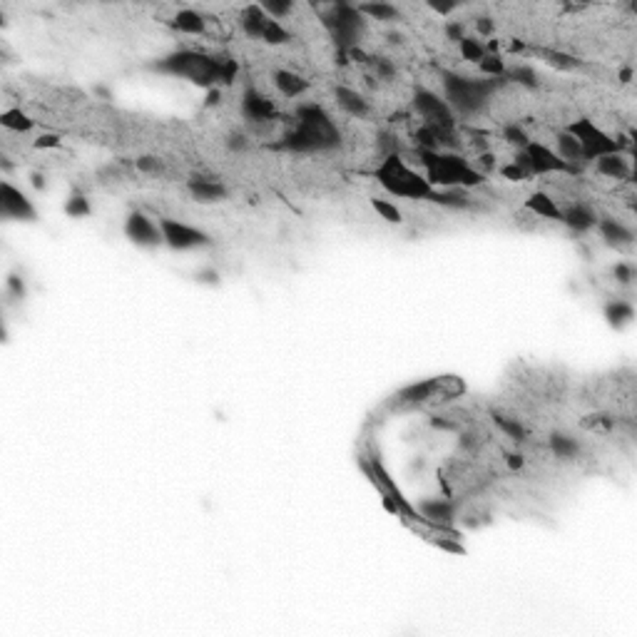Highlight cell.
Instances as JSON below:
<instances>
[{"label": "cell", "mask_w": 637, "mask_h": 637, "mask_svg": "<svg viewBox=\"0 0 637 637\" xmlns=\"http://www.w3.org/2000/svg\"><path fill=\"white\" fill-rule=\"evenodd\" d=\"M152 70L160 75H172V78H184L199 87H217L219 83H232L237 75V63L229 58H212L207 52L195 50H175L164 58L152 63Z\"/></svg>", "instance_id": "6da1fadb"}, {"label": "cell", "mask_w": 637, "mask_h": 637, "mask_svg": "<svg viewBox=\"0 0 637 637\" xmlns=\"http://www.w3.org/2000/svg\"><path fill=\"white\" fill-rule=\"evenodd\" d=\"M341 142L336 125L329 112L316 102L296 107V127L284 135L281 147L292 152H326L336 150Z\"/></svg>", "instance_id": "7a4b0ae2"}, {"label": "cell", "mask_w": 637, "mask_h": 637, "mask_svg": "<svg viewBox=\"0 0 637 637\" xmlns=\"http://www.w3.org/2000/svg\"><path fill=\"white\" fill-rule=\"evenodd\" d=\"M421 164L426 169V180L433 189H451V187H475L483 182V172L471 167L463 157L453 152H429L418 150Z\"/></svg>", "instance_id": "3957f363"}, {"label": "cell", "mask_w": 637, "mask_h": 637, "mask_svg": "<svg viewBox=\"0 0 637 637\" xmlns=\"http://www.w3.org/2000/svg\"><path fill=\"white\" fill-rule=\"evenodd\" d=\"M501 87V80H475L458 75V72H443V92H446V102L453 110V115H478L493 98V92Z\"/></svg>", "instance_id": "277c9868"}, {"label": "cell", "mask_w": 637, "mask_h": 637, "mask_svg": "<svg viewBox=\"0 0 637 637\" xmlns=\"http://www.w3.org/2000/svg\"><path fill=\"white\" fill-rule=\"evenodd\" d=\"M376 180L389 195L406 197V199H429L433 192L426 175H418L416 169H411L398 152H391L381 160L376 169Z\"/></svg>", "instance_id": "5b68a950"}, {"label": "cell", "mask_w": 637, "mask_h": 637, "mask_svg": "<svg viewBox=\"0 0 637 637\" xmlns=\"http://www.w3.org/2000/svg\"><path fill=\"white\" fill-rule=\"evenodd\" d=\"M324 28L332 33L338 50H349V47L358 45V40L366 30V20L358 13L356 6L338 3V6L329 8V13L324 15Z\"/></svg>", "instance_id": "8992f818"}, {"label": "cell", "mask_w": 637, "mask_h": 637, "mask_svg": "<svg viewBox=\"0 0 637 637\" xmlns=\"http://www.w3.org/2000/svg\"><path fill=\"white\" fill-rule=\"evenodd\" d=\"M575 140H578L580 150H583V157L587 160H598L603 155H612V152H620L615 137L607 135L605 130H600L598 125L590 122L587 118H580L575 122L568 125V130Z\"/></svg>", "instance_id": "52a82bcc"}, {"label": "cell", "mask_w": 637, "mask_h": 637, "mask_svg": "<svg viewBox=\"0 0 637 637\" xmlns=\"http://www.w3.org/2000/svg\"><path fill=\"white\" fill-rule=\"evenodd\" d=\"M515 164H518L528 177L530 175H553V172L578 175V169L570 167L568 162H563L553 150H548L546 144H540V142H530L526 150H518Z\"/></svg>", "instance_id": "ba28073f"}, {"label": "cell", "mask_w": 637, "mask_h": 637, "mask_svg": "<svg viewBox=\"0 0 637 637\" xmlns=\"http://www.w3.org/2000/svg\"><path fill=\"white\" fill-rule=\"evenodd\" d=\"M413 110L423 118V122L429 127H436V130L451 132L455 125V115L449 107V102L443 98H438L436 92L426 90V87H418L413 92Z\"/></svg>", "instance_id": "9c48e42d"}, {"label": "cell", "mask_w": 637, "mask_h": 637, "mask_svg": "<svg viewBox=\"0 0 637 637\" xmlns=\"http://www.w3.org/2000/svg\"><path fill=\"white\" fill-rule=\"evenodd\" d=\"M160 229H162L164 244H167L169 249H175V252H187V249H199V247H209V244H212V239H209L204 232L189 227L184 222L162 217V219H160Z\"/></svg>", "instance_id": "30bf717a"}, {"label": "cell", "mask_w": 637, "mask_h": 637, "mask_svg": "<svg viewBox=\"0 0 637 637\" xmlns=\"http://www.w3.org/2000/svg\"><path fill=\"white\" fill-rule=\"evenodd\" d=\"M125 235H127V239H130L132 244H137V247H142V249H155V247H160V244H164L160 224H155L144 212H132V215L127 217V222H125Z\"/></svg>", "instance_id": "8fae6325"}, {"label": "cell", "mask_w": 637, "mask_h": 637, "mask_svg": "<svg viewBox=\"0 0 637 637\" xmlns=\"http://www.w3.org/2000/svg\"><path fill=\"white\" fill-rule=\"evenodd\" d=\"M0 215L6 217V219H18V222H33L38 217L30 199L20 189H15L10 182L0 184Z\"/></svg>", "instance_id": "7c38bea8"}, {"label": "cell", "mask_w": 637, "mask_h": 637, "mask_svg": "<svg viewBox=\"0 0 637 637\" xmlns=\"http://www.w3.org/2000/svg\"><path fill=\"white\" fill-rule=\"evenodd\" d=\"M241 115L249 122H264L274 118V105L257 87H247L241 95Z\"/></svg>", "instance_id": "4fadbf2b"}, {"label": "cell", "mask_w": 637, "mask_h": 637, "mask_svg": "<svg viewBox=\"0 0 637 637\" xmlns=\"http://www.w3.org/2000/svg\"><path fill=\"white\" fill-rule=\"evenodd\" d=\"M595 227H598L605 244H610V247H627L635 239V232L630 227H625L620 219H612V217H598Z\"/></svg>", "instance_id": "5bb4252c"}, {"label": "cell", "mask_w": 637, "mask_h": 637, "mask_svg": "<svg viewBox=\"0 0 637 637\" xmlns=\"http://www.w3.org/2000/svg\"><path fill=\"white\" fill-rule=\"evenodd\" d=\"M560 222L568 224L572 232H587L598 224V215L587 204H570V207L560 209Z\"/></svg>", "instance_id": "9a60e30c"}, {"label": "cell", "mask_w": 637, "mask_h": 637, "mask_svg": "<svg viewBox=\"0 0 637 637\" xmlns=\"http://www.w3.org/2000/svg\"><path fill=\"white\" fill-rule=\"evenodd\" d=\"M189 195L195 197L202 204H212V202H222L227 197V187L215 180H204V177H192L187 182Z\"/></svg>", "instance_id": "2e32d148"}, {"label": "cell", "mask_w": 637, "mask_h": 637, "mask_svg": "<svg viewBox=\"0 0 637 637\" xmlns=\"http://www.w3.org/2000/svg\"><path fill=\"white\" fill-rule=\"evenodd\" d=\"M443 378H429V381H421V384H411L398 393V401L409 403V406H418V403H426L429 398H433L436 391H441Z\"/></svg>", "instance_id": "e0dca14e"}, {"label": "cell", "mask_w": 637, "mask_h": 637, "mask_svg": "<svg viewBox=\"0 0 637 637\" xmlns=\"http://www.w3.org/2000/svg\"><path fill=\"white\" fill-rule=\"evenodd\" d=\"M421 515L431 523H438V526H451L455 518V503L443 501V498H433V501H423L418 506Z\"/></svg>", "instance_id": "ac0fdd59"}, {"label": "cell", "mask_w": 637, "mask_h": 637, "mask_svg": "<svg viewBox=\"0 0 637 637\" xmlns=\"http://www.w3.org/2000/svg\"><path fill=\"white\" fill-rule=\"evenodd\" d=\"M595 167L603 177H610V180H627L630 177V162L625 160L623 152H612V155H603L595 160Z\"/></svg>", "instance_id": "d6986e66"}, {"label": "cell", "mask_w": 637, "mask_h": 637, "mask_svg": "<svg viewBox=\"0 0 637 637\" xmlns=\"http://www.w3.org/2000/svg\"><path fill=\"white\" fill-rule=\"evenodd\" d=\"M334 98H336L338 107L346 110L349 115H354V118H366V115H369V102L364 100V95H358L352 87H344V85L336 87V90H334Z\"/></svg>", "instance_id": "ffe728a7"}, {"label": "cell", "mask_w": 637, "mask_h": 637, "mask_svg": "<svg viewBox=\"0 0 637 637\" xmlns=\"http://www.w3.org/2000/svg\"><path fill=\"white\" fill-rule=\"evenodd\" d=\"M269 23V15L261 10L259 3H254V6H247L244 10H241V30L249 35V38L254 40H261V35H264V28H267Z\"/></svg>", "instance_id": "44dd1931"}, {"label": "cell", "mask_w": 637, "mask_h": 637, "mask_svg": "<svg viewBox=\"0 0 637 637\" xmlns=\"http://www.w3.org/2000/svg\"><path fill=\"white\" fill-rule=\"evenodd\" d=\"M431 202H436L438 207H449V209H468L473 202H471L468 192L463 187H451V189H433L429 197Z\"/></svg>", "instance_id": "7402d4cb"}, {"label": "cell", "mask_w": 637, "mask_h": 637, "mask_svg": "<svg viewBox=\"0 0 637 637\" xmlns=\"http://www.w3.org/2000/svg\"><path fill=\"white\" fill-rule=\"evenodd\" d=\"M274 85H277V90H279L284 98H299V95H304V92L309 90V83H306L301 75L289 72V70L274 72Z\"/></svg>", "instance_id": "603a6c76"}, {"label": "cell", "mask_w": 637, "mask_h": 637, "mask_svg": "<svg viewBox=\"0 0 637 637\" xmlns=\"http://www.w3.org/2000/svg\"><path fill=\"white\" fill-rule=\"evenodd\" d=\"M555 142H558V157L563 160V162H568L570 167L580 169V164L585 162V157H583V150H580L578 140L570 135V132H558V137H555Z\"/></svg>", "instance_id": "cb8c5ba5"}, {"label": "cell", "mask_w": 637, "mask_h": 637, "mask_svg": "<svg viewBox=\"0 0 637 637\" xmlns=\"http://www.w3.org/2000/svg\"><path fill=\"white\" fill-rule=\"evenodd\" d=\"M172 28H175L177 33H184V35H204V30H207V23H204V18H202L197 10H180V13L172 18Z\"/></svg>", "instance_id": "d4e9b609"}, {"label": "cell", "mask_w": 637, "mask_h": 637, "mask_svg": "<svg viewBox=\"0 0 637 637\" xmlns=\"http://www.w3.org/2000/svg\"><path fill=\"white\" fill-rule=\"evenodd\" d=\"M605 318H607V324H610L612 329H625V326L635 318V306H632L630 301L615 299L605 306Z\"/></svg>", "instance_id": "484cf974"}, {"label": "cell", "mask_w": 637, "mask_h": 637, "mask_svg": "<svg viewBox=\"0 0 637 637\" xmlns=\"http://www.w3.org/2000/svg\"><path fill=\"white\" fill-rule=\"evenodd\" d=\"M526 207L530 209L533 215H538V217H546V219H558L560 222L558 202H555L550 195H546V192H533V195L528 197Z\"/></svg>", "instance_id": "4316f807"}, {"label": "cell", "mask_w": 637, "mask_h": 637, "mask_svg": "<svg viewBox=\"0 0 637 637\" xmlns=\"http://www.w3.org/2000/svg\"><path fill=\"white\" fill-rule=\"evenodd\" d=\"M358 8V13L369 15L371 20H398L401 18V13H398L396 6H391V3H361Z\"/></svg>", "instance_id": "83f0119b"}, {"label": "cell", "mask_w": 637, "mask_h": 637, "mask_svg": "<svg viewBox=\"0 0 637 637\" xmlns=\"http://www.w3.org/2000/svg\"><path fill=\"white\" fill-rule=\"evenodd\" d=\"M550 451H553L558 458H563V461H570V458L578 455L580 446L575 438L565 436V433H553V436H550Z\"/></svg>", "instance_id": "f1b7e54d"}, {"label": "cell", "mask_w": 637, "mask_h": 637, "mask_svg": "<svg viewBox=\"0 0 637 637\" xmlns=\"http://www.w3.org/2000/svg\"><path fill=\"white\" fill-rule=\"evenodd\" d=\"M0 125L13 132H30L35 127V122L23 110H6L0 115Z\"/></svg>", "instance_id": "f546056e"}, {"label": "cell", "mask_w": 637, "mask_h": 637, "mask_svg": "<svg viewBox=\"0 0 637 637\" xmlns=\"http://www.w3.org/2000/svg\"><path fill=\"white\" fill-rule=\"evenodd\" d=\"M493 423L503 431V433H506L508 438H513L515 443L526 441V438H528L526 426H523V423H520L518 418H508V416H501V413H495V416H493Z\"/></svg>", "instance_id": "4dcf8cb0"}, {"label": "cell", "mask_w": 637, "mask_h": 637, "mask_svg": "<svg viewBox=\"0 0 637 637\" xmlns=\"http://www.w3.org/2000/svg\"><path fill=\"white\" fill-rule=\"evenodd\" d=\"M538 55L543 60H546L548 65L558 67V70H575V67H580L583 63H580L578 58H572V55H568V52H558V50H538Z\"/></svg>", "instance_id": "1f68e13d"}, {"label": "cell", "mask_w": 637, "mask_h": 637, "mask_svg": "<svg viewBox=\"0 0 637 637\" xmlns=\"http://www.w3.org/2000/svg\"><path fill=\"white\" fill-rule=\"evenodd\" d=\"M458 50H461L463 60H468V63H475V65H478V63H481V60L486 58V45H483V43H481L478 38H468V35H466V38H463L461 43H458Z\"/></svg>", "instance_id": "d6a6232c"}, {"label": "cell", "mask_w": 637, "mask_h": 637, "mask_svg": "<svg viewBox=\"0 0 637 637\" xmlns=\"http://www.w3.org/2000/svg\"><path fill=\"white\" fill-rule=\"evenodd\" d=\"M371 207H374V212H376L381 219L389 222V224H401V222H403L401 209H398L396 204H391V202H386V199H371Z\"/></svg>", "instance_id": "836d02e7"}, {"label": "cell", "mask_w": 637, "mask_h": 637, "mask_svg": "<svg viewBox=\"0 0 637 637\" xmlns=\"http://www.w3.org/2000/svg\"><path fill=\"white\" fill-rule=\"evenodd\" d=\"M478 70H481L486 78H493V80L506 78V63L501 60V55H486V58L478 63Z\"/></svg>", "instance_id": "e575fe53"}, {"label": "cell", "mask_w": 637, "mask_h": 637, "mask_svg": "<svg viewBox=\"0 0 637 637\" xmlns=\"http://www.w3.org/2000/svg\"><path fill=\"white\" fill-rule=\"evenodd\" d=\"M261 40H264V43H269V45H284V43H289V33H286V28L281 25L279 20L269 18L267 28H264V35H261Z\"/></svg>", "instance_id": "d590c367"}, {"label": "cell", "mask_w": 637, "mask_h": 637, "mask_svg": "<svg viewBox=\"0 0 637 637\" xmlns=\"http://www.w3.org/2000/svg\"><path fill=\"white\" fill-rule=\"evenodd\" d=\"M65 215L72 217V219H83V217L90 215V202L85 195H70V199L65 202Z\"/></svg>", "instance_id": "8d00e7d4"}, {"label": "cell", "mask_w": 637, "mask_h": 637, "mask_svg": "<svg viewBox=\"0 0 637 637\" xmlns=\"http://www.w3.org/2000/svg\"><path fill=\"white\" fill-rule=\"evenodd\" d=\"M506 78L523 85V87H538V75H535L533 67H528V65H518V67H513V70H506Z\"/></svg>", "instance_id": "74e56055"}, {"label": "cell", "mask_w": 637, "mask_h": 637, "mask_svg": "<svg viewBox=\"0 0 637 637\" xmlns=\"http://www.w3.org/2000/svg\"><path fill=\"white\" fill-rule=\"evenodd\" d=\"M503 140H506L508 144H515L518 150H526L528 144H530V137H528V132L520 127V125H506L503 127Z\"/></svg>", "instance_id": "f35d334b"}, {"label": "cell", "mask_w": 637, "mask_h": 637, "mask_svg": "<svg viewBox=\"0 0 637 637\" xmlns=\"http://www.w3.org/2000/svg\"><path fill=\"white\" fill-rule=\"evenodd\" d=\"M259 6L272 20H281L284 15L292 13V8H294L289 0H279V3H277V0H267V3H259Z\"/></svg>", "instance_id": "ab89813d"}, {"label": "cell", "mask_w": 637, "mask_h": 637, "mask_svg": "<svg viewBox=\"0 0 637 637\" xmlns=\"http://www.w3.org/2000/svg\"><path fill=\"white\" fill-rule=\"evenodd\" d=\"M371 63H374V70H376V75L381 80H393V75H396V67H393V63L386 58H371Z\"/></svg>", "instance_id": "60d3db41"}, {"label": "cell", "mask_w": 637, "mask_h": 637, "mask_svg": "<svg viewBox=\"0 0 637 637\" xmlns=\"http://www.w3.org/2000/svg\"><path fill=\"white\" fill-rule=\"evenodd\" d=\"M224 144H227V150H232V152H244L247 150V137L241 135V132H229Z\"/></svg>", "instance_id": "b9f144b4"}, {"label": "cell", "mask_w": 637, "mask_h": 637, "mask_svg": "<svg viewBox=\"0 0 637 637\" xmlns=\"http://www.w3.org/2000/svg\"><path fill=\"white\" fill-rule=\"evenodd\" d=\"M612 274H615V279H618L620 284H630V281L635 279V267H632V264H618V267L612 269Z\"/></svg>", "instance_id": "7bdbcfd3"}, {"label": "cell", "mask_w": 637, "mask_h": 637, "mask_svg": "<svg viewBox=\"0 0 637 637\" xmlns=\"http://www.w3.org/2000/svg\"><path fill=\"white\" fill-rule=\"evenodd\" d=\"M501 175L506 177V180H510V182H520V180H526V172L518 167L515 162H510V164H503L501 167Z\"/></svg>", "instance_id": "ee69618b"}, {"label": "cell", "mask_w": 637, "mask_h": 637, "mask_svg": "<svg viewBox=\"0 0 637 637\" xmlns=\"http://www.w3.org/2000/svg\"><path fill=\"white\" fill-rule=\"evenodd\" d=\"M137 169H140V172H147V175H155V172H160V160L144 155L137 160Z\"/></svg>", "instance_id": "f6af8a7d"}, {"label": "cell", "mask_w": 637, "mask_h": 637, "mask_svg": "<svg viewBox=\"0 0 637 637\" xmlns=\"http://www.w3.org/2000/svg\"><path fill=\"white\" fill-rule=\"evenodd\" d=\"M446 35H449V40H455V43H461V40L466 38L463 23H458V20H451V23H446Z\"/></svg>", "instance_id": "bcb514c9"}, {"label": "cell", "mask_w": 637, "mask_h": 637, "mask_svg": "<svg viewBox=\"0 0 637 637\" xmlns=\"http://www.w3.org/2000/svg\"><path fill=\"white\" fill-rule=\"evenodd\" d=\"M8 292H10V296H15V299H23V296H25V284H23V279L13 274V277L8 279Z\"/></svg>", "instance_id": "7dc6e473"}, {"label": "cell", "mask_w": 637, "mask_h": 637, "mask_svg": "<svg viewBox=\"0 0 637 637\" xmlns=\"http://www.w3.org/2000/svg\"><path fill=\"white\" fill-rule=\"evenodd\" d=\"M475 30H478V35H493L495 30L493 20L488 18V15H481V18L475 20Z\"/></svg>", "instance_id": "c3c4849f"}, {"label": "cell", "mask_w": 637, "mask_h": 637, "mask_svg": "<svg viewBox=\"0 0 637 637\" xmlns=\"http://www.w3.org/2000/svg\"><path fill=\"white\" fill-rule=\"evenodd\" d=\"M60 144V137L58 135H40L38 140H35V147L38 150H45V147H58Z\"/></svg>", "instance_id": "681fc988"}, {"label": "cell", "mask_w": 637, "mask_h": 637, "mask_svg": "<svg viewBox=\"0 0 637 637\" xmlns=\"http://www.w3.org/2000/svg\"><path fill=\"white\" fill-rule=\"evenodd\" d=\"M436 546L443 548V550H449V553H455V555H463V553H466L461 543H451V540H436Z\"/></svg>", "instance_id": "f907efd6"}, {"label": "cell", "mask_w": 637, "mask_h": 637, "mask_svg": "<svg viewBox=\"0 0 637 637\" xmlns=\"http://www.w3.org/2000/svg\"><path fill=\"white\" fill-rule=\"evenodd\" d=\"M197 281H202V284H217V281H219V274H217L215 269H207V272L197 274Z\"/></svg>", "instance_id": "816d5d0a"}, {"label": "cell", "mask_w": 637, "mask_h": 637, "mask_svg": "<svg viewBox=\"0 0 637 637\" xmlns=\"http://www.w3.org/2000/svg\"><path fill=\"white\" fill-rule=\"evenodd\" d=\"M506 461H508V466H510L513 471H518V468H523V466H526V458H523L520 453H508Z\"/></svg>", "instance_id": "f5cc1de1"}, {"label": "cell", "mask_w": 637, "mask_h": 637, "mask_svg": "<svg viewBox=\"0 0 637 637\" xmlns=\"http://www.w3.org/2000/svg\"><path fill=\"white\" fill-rule=\"evenodd\" d=\"M219 102H222V90L219 87H212V90L207 92V102L204 105H207V107H217Z\"/></svg>", "instance_id": "db71d44e"}, {"label": "cell", "mask_w": 637, "mask_h": 637, "mask_svg": "<svg viewBox=\"0 0 637 637\" xmlns=\"http://www.w3.org/2000/svg\"><path fill=\"white\" fill-rule=\"evenodd\" d=\"M431 8H433L436 13H441V15H449V13H453V10H455V3H431Z\"/></svg>", "instance_id": "11a10c76"}, {"label": "cell", "mask_w": 637, "mask_h": 637, "mask_svg": "<svg viewBox=\"0 0 637 637\" xmlns=\"http://www.w3.org/2000/svg\"><path fill=\"white\" fill-rule=\"evenodd\" d=\"M30 184H33L35 189H40V192H43V189L47 187L45 175H40V172H33V175H30Z\"/></svg>", "instance_id": "9f6ffc18"}, {"label": "cell", "mask_w": 637, "mask_h": 637, "mask_svg": "<svg viewBox=\"0 0 637 637\" xmlns=\"http://www.w3.org/2000/svg\"><path fill=\"white\" fill-rule=\"evenodd\" d=\"M478 162H481L483 169H493V155H488V152H486V155L478 157Z\"/></svg>", "instance_id": "6f0895ef"}, {"label": "cell", "mask_w": 637, "mask_h": 637, "mask_svg": "<svg viewBox=\"0 0 637 637\" xmlns=\"http://www.w3.org/2000/svg\"><path fill=\"white\" fill-rule=\"evenodd\" d=\"M632 75H635V72H632V67H623V70H620V83H630Z\"/></svg>", "instance_id": "680465c9"}, {"label": "cell", "mask_w": 637, "mask_h": 637, "mask_svg": "<svg viewBox=\"0 0 637 637\" xmlns=\"http://www.w3.org/2000/svg\"><path fill=\"white\" fill-rule=\"evenodd\" d=\"M95 92H98L100 98H105V100H110V98H112V95H110V90H107V87H100V85H98V87H95Z\"/></svg>", "instance_id": "91938a15"}, {"label": "cell", "mask_w": 637, "mask_h": 637, "mask_svg": "<svg viewBox=\"0 0 637 637\" xmlns=\"http://www.w3.org/2000/svg\"><path fill=\"white\" fill-rule=\"evenodd\" d=\"M510 50H513V52L523 50V43H518V40H513V45H510Z\"/></svg>", "instance_id": "94428289"}]
</instances>
